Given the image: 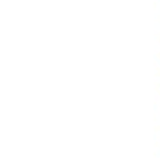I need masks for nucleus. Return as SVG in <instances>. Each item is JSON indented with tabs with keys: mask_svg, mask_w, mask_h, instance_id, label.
<instances>
[]
</instances>
